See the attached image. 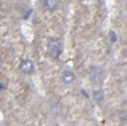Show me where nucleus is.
Returning <instances> with one entry per match:
<instances>
[{"label":"nucleus","mask_w":127,"mask_h":126,"mask_svg":"<svg viewBox=\"0 0 127 126\" xmlns=\"http://www.w3.org/2000/svg\"><path fill=\"white\" fill-rule=\"evenodd\" d=\"M102 72L99 68H95L90 72V79L93 82L98 81L99 78L102 77Z\"/></svg>","instance_id":"4"},{"label":"nucleus","mask_w":127,"mask_h":126,"mask_svg":"<svg viewBox=\"0 0 127 126\" xmlns=\"http://www.w3.org/2000/svg\"><path fill=\"white\" fill-rule=\"evenodd\" d=\"M4 87H5V86H4V85L2 83V82H0V90H3V89H4Z\"/></svg>","instance_id":"8"},{"label":"nucleus","mask_w":127,"mask_h":126,"mask_svg":"<svg viewBox=\"0 0 127 126\" xmlns=\"http://www.w3.org/2000/svg\"><path fill=\"white\" fill-rule=\"evenodd\" d=\"M0 62H1V55H0Z\"/></svg>","instance_id":"9"},{"label":"nucleus","mask_w":127,"mask_h":126,"mask_svg":"<svg viewBox=\"0 0 127 126\" xmlns=\"http://www.w3.org/2000/svg\"><path fill=\"white\" fill-rule=\"evenodd\" d=\"M44 5H45V7L48 10L53 11L57 8L58 2L57 1H55V0H47V1L44 2Z\"/></svg>","instance_id":"5"},{"label":"nucleus","mask_w":127,"mask_h":126,"mask_svg":"<svg viewBox=\"0 0 127 126\" xmlns=\"http://www.w3.org/2000/svg\"><path fill=\"white\" fill-rule=\"evenodd\" d=\"M93 98L96 101H102L104 98V94L101 90H98L93 93Z\"/></svg>","instance_id":"6"},{"label":"nucleus","mask_w":127,"mask_h":126,"mask_svg":"<svg viewBox=\"0 0 127 126\" xmlns=\"http://www.w3.org/2000/svg\"><path fill=\"white\" fill-rule=\"evenodd\" d=\"M109 36H110V40L111 41V42L114 43L115 41H117V35H116V33H115L113 30L110 32Z\"/></svg>","instance_id":"7"},{"label":"nucleus","mask_w":127,"mask_h":126,"mask_svg":"<svg viewBox=\"0 0 127 126\" xmlns=\"http://www.w3.org/2000/svg\"><path fill=\"white\" fill-rule=\"evenodd\" d=\"M48 52L52 56H57L61 50V45L57 39H51L47 45Z\"/></svg>","instance_id":"1"},{"label":"nucleus","mask_w":127,"mask_h":126,"mask_svg":"<svg viewBox=\"0 0 127 126\" xmlns=\"http://www.w3.org/2000/svg\"><path fill=\"white\" fill-rule=\"evenodd\" d=\"M61 79L64 83L71 84L75 81V74L70 70H64L61 75Z\"/></svg>","instance_id":"3"},{"label":"nucleus","mask_w":127,"mask_h":126,"mask_svg":"<svg viewBox=\"0 0 127 126\" xmlns=\"http://www.w3.org/2000/svg\"><path fill=\"white\" fill-rule=\"evenodd\" d=\"M19 68L23 73L30 74L33 71V68H34L33 63L32 60H29V59H24V60H22L21 63H20Z\"/></svg>","instance_id":"2"}]
</instances>
